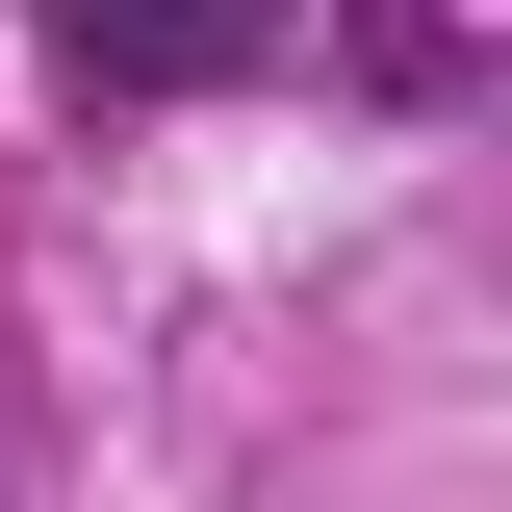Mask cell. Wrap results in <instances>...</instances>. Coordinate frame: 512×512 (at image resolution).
Instances as JSON below:
<instances>
[{"mask_svg": "<svg viewBox=\"0 0 512 512\" xmlns=\"http://www.w3.org/2000/svg\"><path fill=\"white\" fill-rule=\"evenodd\" d=\"M52 52L103 77V103H205V77L282 52V0H52Z\"/></svg>", "mask_w": 512, "mask_h": 512, "instance_id": "obj_1", "label": "cell"}]
</instances>
